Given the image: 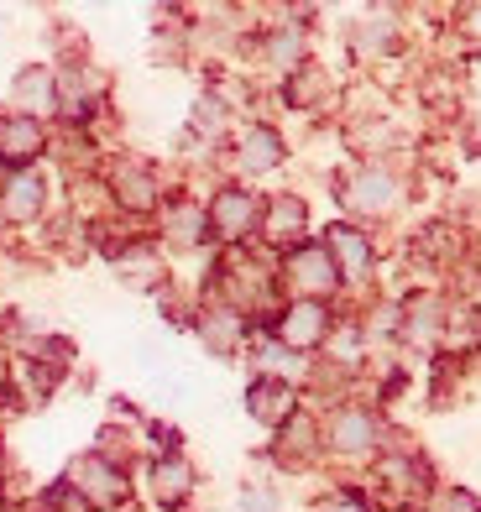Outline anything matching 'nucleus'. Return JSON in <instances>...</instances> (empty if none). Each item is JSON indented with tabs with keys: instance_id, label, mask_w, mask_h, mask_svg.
I'll return each instance as SVG.
<instances>
[{
	"instance_id": "39448f33",
	"label": "nucleus",
	"mask_w": 481,
	"mask_h": 512,
	"mask_svg": "<svg viewBox=\"0 0 481 512\" xmlns=\"http://www.w3.org/2000/svg\"><path fill=\"white\" fill-rule=\"evenodd\" d=\"M330 246L340 251V262H346V272H351V277H361V272H366V262H372V251H366V241L356 236V230H330Z\"/></svg>"
},
{
	"instance_id": "9d476101",
	"label": "nucleus",
	"mask_w": 481,
	"mask_h": 512,
	"mask_svg": "<svg viewBox=\"0 0 481 512\" xmlns=\"http://www.w3.org/2000/svg\"><path fill=\"white\" fill-rule=\"evenodd\" d=\"M215 220H220V230H225V236H236V230L251 220V204H246L241 194H225V199L215 204Z\"/></svg>"
},
{
	"instance_id": "f257e3e1",
	"label": "nucleus",
	"mask_w": 481,
	"mask_h": 512,
	"mask_svg": "<svg viewBox=\"0 0 481 512\" xmlns=\"http://www.w3.org/2000/svg\"><path fill=\"white\" fill-rule=\"evenodd\" d=\"M319 335H325V309H319V304L288 309V324H283V340L288 345H314Z\"/></svg>"
},
{
	"instance_id": "423d86ee",
	"label": "nucleus",
	"mask_w": 481,
	"mask_h": 512,
	"mask_svg": "<svg viewBox=\"0 0 481 512\" xmlns=\"http://www.w3.org/2000/svg\"><path fill=\"white\" fill-rule=\"evenodd\" d=\"M251 413L267 418V424H278V418L288 413V387L278 382H262V387H251Z\"/></svg>"
},
{
	"instance_id": "f8f14e48",
	"label": "nucleus",
	"mask_w": 481,
	"mask_h": 512,
	"mask_svg": "<svg viewBox=\"0 0 481 512\" xmlns=\"http://www.w3.org/2000/svg\"><path fill=\"white\" fill-rule=\"evenodd\" d=\"M278 502H272V492H262V486H251V492L241 497V512H272Z\"/></svg>"
},
{
	"instance_id": "1a4fd4ad",
	"label": "nucleus",
	"mask_w": 481,
	"mask_h": 512,
	"mask_svg": "<svg viewBox=\"0 0 481 512\" xmlns=\"http://www.w3.org/2000/svg\"><path fill=\"white\" fill-rule=\"evenodd\" d=\"M278 136L272 131H251L246 136V168H272V162H278Z\"/></svg>"
},
{
	"instance_id": "f03ea898",
	"label": "nucleus",
	"mask_w": 481,
	"mask_h": 512,
	"mask_svg": "<svg viewBox=\"0 0 481 512\" xmlns=\"http://www.w3.org/2000/svg\"><path fill=\"white\" fill-rule=\"evenodd\" d=\"M393 194H398V183L387 178V173H361L356 183H351V204H361V209H387L393 204Z\"/></svg>"
},
{
	"instance_id": "7ed1b4c3",
	"label": "nucleus",
	"mask_w": 481,
	"mask_h": 512,
	"mask_svg": "<svg viewBox=\"0 0 481 512\" xmlns=\"http://www.w3.org/2000/svg\"><path fill=\"white\" fill-rule=\"evenodd\" d=\"M335 445L340 450H366L372 445V418L366 413H340L335 418Z\"/></svg>"
},
{
	"instance_id": "9b49d317",
	"label": "nucleus",
	"mask_w": 481,
	"mask_h": 512,
	"mask_svg": "<svg viewBox=\"0 0 481 512\" xmlns=\"http://www.w3.org/2000/svg\"><path fill=\"white\" fill-rule=\"evenodd\" d=\"M304 220V204L299 199H278L272 204V241H288V230H299Z\"/></svg>"
},
{
	"instance_id": "0eeeda50",
	"label": "nucleus",
	"mask_w": 481,
	"mask_h": 512,
	"mask_svg": "<svg viewBox=\"0 0 481 512\" xmlns=\"http://www.w3.org/2000/svg\"><path fill=\"white\" fill-rule=\"evenodd\" d=\"M293 272H299L304 288H330V283H335V267H330L325 251H304L299 262H293Z\"/></svg>"
},
{
	"instance_id": "20e7f679",
	"label": "nucleus",
	"mask_w": 481,
	"mask_h": 512,
	"mask_svg": "<svg viewBox=\"0 0 481 512\" xmlns=\"http://www.w3.org/2000/svg\"><path fill=\"white\" fill-rule=\"evenodd\" d=\"M79 481H89V497H100V502H116L121 497V476L110 471V465H100V460H84L79 465Z\"/></svg>"
},
{
	"instance_id": "6e6552de",
	"label": "nucleus",
	"mask_w": 481,
	"mask_h": 512,
	"mask_svg": "<svg viewBox=\"0 0 481 512\" xmlns=\"http://www.w3.org/2000/svg\"><path fill=\"white\" fill-rule=\"evenodd\" d=\"M152 481H157V497H163V502H178L183 492H189V465L163 460V465L152 471Z\"/></svg>"
}]
</instances>
